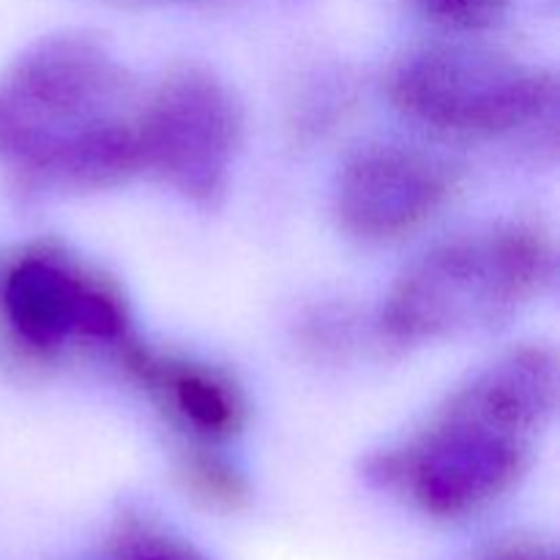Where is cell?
Wrapping results in <instances>:
<instances>
[{
  "instance_id": "cell-1",
  "label": "cell",
  "mask_w": 560,
  "mask_h": 560,
  "mask_svg": "<svg viewBox=\"0 0 560 560\" xmlns=\"http://www.w3.org/2000/svg\"><path fill=\"white\" fill-rule=\"evenodd\" d=\"M131 82L93 38L36 44L0 82V162L52 189H102L140 170Z\"/></svg>"
},
{
  "instance_id": "cell-2",
  "label": "cell",
  "mask_w": 560,
  "mask_h": 560,
  "mask_svg": "<svg viewBox=\"0 0 560 560\" xmlns=\"http://www.w3.org/2000/svg\"><path fill=\"white\" fill-rule=\"evenodd\" d=\"M552 273V244L528 224L454 235L394 282L383 304V334L399 345H427L490 331L536 299Z\"/></svg>"
},
{
  "instance_id": "cell-3",
  "label": "cell",
  "mask_w": 560,
  "mask_h": 560,
  "mask_svg": "<svg viewBox=\"0 0 560 560\" xmlns=\"http://www.w3.org/2000/svg\"><path fill=\"white\" fill-rule=\"evenodd\" d=\"M388 96L408 118L463 137H506L545 124L558 88L547 71L463 44H432L388 71Z\"/></svg>"
},
{
  "instance_id": "cell-4",
  "label": "cell",
  "mask_w": 560,
  "mask_h": 560,
  "mask_svg": "<svg viewBox=\"0 0 560 560\" xmlns=\"http://www.w3.org/2000/svg\"><path fill=\"white\" fill-rule=\"evenodd\" d=\"M530 441L446 402L430 427L397 452L377 454L372 485L397 490L424 514L459 520L506 495L528 470Z\"/></svg>"
},
{
  "instance_id": "cell-5",
  "label": "cell",
  "mask_w": 560,
  "mask_h": 560,
  "mask_svg": "<svg viewBox=\"0 0 560 560\" xmlns=\"http://www.w3.org/2000/svg\"><path fill=\"white\" fill-rule=\"evenodd\" d=\"M244 115L222 80L200 69L167 77L137 115L140 170L167 180L186 200L211 206L228 186Z\"/></svg>"
},
{
  "instance_id": "cell-6",
  "label": "cell",
  "mask_w": 560,
  "mask_h": 560,
  "mask_svg": "<svg viewBox=\"0 0 560 560\" xmlns=\"http://www.w3.org/2000/svg\"><path fill=\"white\" fill-rule=\"evenodd\" d=\"M454 189L441 156L410 145H366L345 162L337 217L364 241H394L435 217Z\"/></svg>"
},
{
  "instance_id": "cell-7",
  "label": "cell",
  "mask_w": 560,
  "mask_h": 560,
  "mask_svg": "<svg viewBox=\"0 0 560 560\" xmlns=\"http://www.w3.org/2000/svg\"><path fill=\"white\" fill-rule=\"evenodd\" d=\"M3 306L16 337L36 350H55L74 337L126 339L118 299L52 257H22L5 277Z\"/></svg>"
},
{
  "instance_id": "cell-8",
  "label": "cell",
  "mask_w": 560,
  "mask_h": 560,
  "mask_svg": "<svg viewBox=\"0 0 560 560\" xmlns=\"http://www.w3.org/2000/svg\"><path fill=\"white\" fill-rule=\"evenodd\" d=\"M558 361L545 348H520L476 372L452 402L501 430L534 441L558 408Z\"/></svg>"
},
{
  "instance_id": "cell-9",
  "label": "cell",
  "mask_w": 560,
  "mask_h": 560,
  "mask_svg": "<svg viewBox=\"0 0 560 560\" xmlns=\"http://www.w3.org/2000/svg\"><path fill=\"white\" fill-rule=\"evenodd\" d=\"M120 345H124L126 366L145 386H151V392H156L162 402L197 435L222 441L241 430L244 402L238 388L222 372L170 355L164 359L129 339Z\"/></svg>"
},
{
  "instance_id": "cell-10",
  "label": "cell",
  "mask_w": 560,
  "mask_h": 560,
  "mask_svg": "<svg viewBox=\"0 0 560 560\" xmlns=\"http://www.w3.org/2000/svg\"><path fill=\"white\" fill-rule=\"evenodd\" d=\"M113 560H213L156 520L126 512L109 539Z\"/></svg>"
},
{
  "instance_id": "cell-11",
  "label": "cell",
  "mask_w": 560,
  "mask_h": 560,
  "mask_svg": "<svg viewBox=\"0 0 560 560\" xmlns=\"http://www.w3.org/2000/svg\"><path fill=\"white\" fill-rule=\"evenodd\" d=\"M184 481L202 503L213 509H238L246 503V481L213 454H191L184 465Z\"/></svg>"
},
{
  "instance_id": "cell-12",
  "label": "cell",
  "mask_w": 560,
  "mask_h": 560,
  "mask_svg": "<svg viewBox=\"0 0 560 560\" xmlns=\"http://www.w3.org/2000/svg\"><path fill=\"white\" fill-rule=\"evenodd\" d=\"M419 14L457 31H481L501 20L512 0H408Z\"/></svg>"
},
{
  "instance_id": "cell-13",
  "label": "cell",
  "mask_w": 560,
  "mask_h": 560,
  "mask_svg": "<svg viewBox=\"0 0 560 560\" xmlns=\"http://www.w3.org/2000/svg\"><path fill=\"white\" fill-rule=\"evenodd\" d=\"M481 560H558L550 547L539 545V541H512V545H501L485 556Z\"/></svg>"
}]
</instances>
